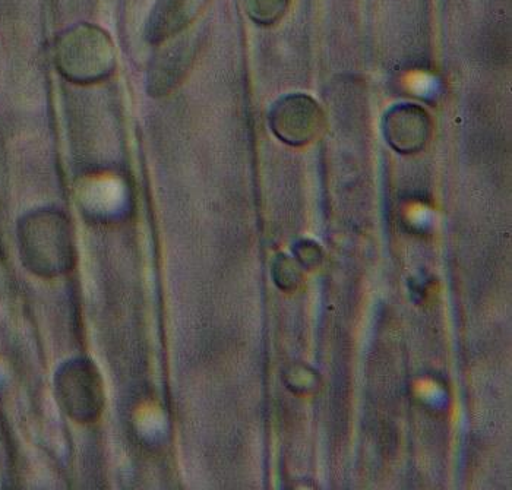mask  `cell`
<instances>
[{
	"mask_svg": "<svg viewBox=\"0 0 512 490\" xmlns=\"http://www.w3.org/2000/svg\"><path fill=\"white\" fill-rule=\"evenodd\" d=\"M21 254L34 273L58 277L77 264V243L71 220L46 208L28 214L20 224Z\"/></svg>",
	"mask_w": 512,
	"mask_h": 490,
	"instance_id": "6da1fadb",
	"label": "cell"
},
{
	"mask_svg": "<svg viewBox=\"0 0 512 490\" xmlns=\"http://www.w3.org/2000/svg\"><path fill=\"white\" fill-rule=\"evenodd\" d=\"M55 65L74 84H96L115 71V43L97 25H75L56 40Z\"/></svg>",
	"mask_w": 512,
	"mask_h": 490,
	"instance_id": "7a4b0ae2",
	"label": "cell"
},
{
	"mask_svg": "<svg viewBox=\"0 0 512 490\" xmlns=\"http://www.w3.org/2000/svg\"><path fill=\"white\" fill-rule=\"evenodd\" d=\"M56 395L63 412L74 422L87 425L100 419L106 404L103 376L93 360L75 357L60 366Z\"/></svg>",
	"mask_w": 512,
	"mask_h": 490,
	"instance_id": "3957f363",
	"label": "cell"
},
{
	"mask_svg": "<svg viewBox=\"0 0 512 490\" xmlns=\"http://www.w3.org/2000/svg\"><path fill=\"white\" fill-rule=\"evenodd\" d=\"M325 118L314 98L305 94H292L278 100L270 113V126L281 141L290 145H303L318 137Z\"/></svg>",
	"mask_w": 512,
	"mask_h": 490,
	"instance_id": "277c9868",
	"label": "cell"
},
{
	"mask_svg": "<svg viewBox=\"0 0 512 490\" xmlns=\"http://www.w3.org/2000/svg\"><path fill=\"white\" fill-rule=\"evenodd\" d=\"M385 138L400 153H416L428 141L431 119L416 104H400L385 115Z\"/></svg>",
	"mask_w": 512,
	"mask_h": 490,
	"instance_id": "5b68a950",
	"label": "cell"
},
{
	"mask_svg": "<svg viewBox=\"0 0 512 490\" xmlns=\"http://www.w3.org/2000/svg\"><path fill=\"white\" fill-rule=\"evenodd\" d=\"M245 2L249 15L259 22L273 21L284 5V0H245Z\"/></svg>",
	"mask_w": 512,
	"mask_h": 490,
	"instance_id": "8992f818",
	"label": "cell"
}]
</instances>
